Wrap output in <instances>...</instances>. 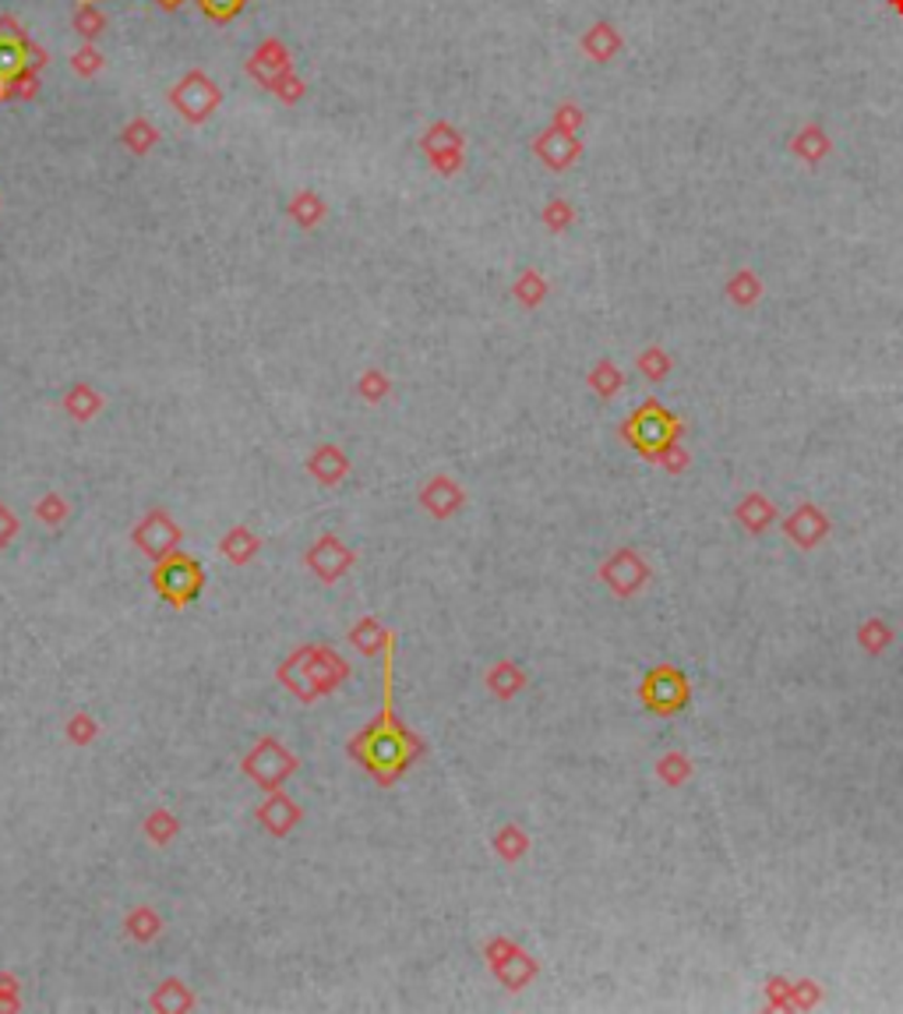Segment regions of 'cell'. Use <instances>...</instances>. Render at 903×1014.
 Segmentation results:
<instances>
[{
    "instance_id": "cell-7",
    "label": "cell",
    "mask_w": 903,
    "mask_h": 1014,
    "mask_svg": "<svg viewBox=\"0 0 903 1014\" xmlns=\"http://www.w3.org/2000/svg\"><path fill=\"white\" fill-rule=\"evenodd\" d=\"M202 8H205V14H213V19L226 22V19H233L240 8H244V0H202Z\"/></svg>"
},
{
    "instance_id": "cell-4",
    "label": "cell",
    "mask_w": 903,
    "mask_h": 1014,
    "mask_svg": "<svg viewBox=\"0 0 903 1014\" xmlns=\"http://www.w3.org/2000/svg\"><path fill=\"white\" fill-rule=\"evenodd\" d=\"M646 700H650V707L660 711V714L682 707L685 704V679L664 668V672H657L650 682H646Z\"/></svg>"
},
{
    "instance_id": "cell-1",
    "label": "cell",
    "mask_w": 903,
    "mask_h": 1014,
    "mask_svg": "<svg viewBox=\"0 0 903 1014\" xmlns=\"http://www.w3.org/2000/svg\"><path fill=\"white\" fill-rule=\"evenodd\" d=\"M350 753L382 785H393L420 753L417 736H410V728H402L393 714V651H385V704H382V714L371 728L360 732V739L350 742Z\"/></svg>"
},
{
    "instance_id": "cell-9",
    "label": "cell",
    "mask_w": 903,
    "mask_h": 1014,
    "mask_svg": "<svg viewBox=\"0 0 903 1014\" xmlns=\"http://www.w3.org/2000/svg\"><path fill=\"white\" fill-rule=\"evenodd\" d=\"M159 4H167V8H173V4H180V0H159Z\"/></svg>"
},
{
    "instance_id": "cell-2",
    "label": "cell",
    "mask_w": 903,
    "mask_h": 1014,
    "mask_svg": "<svg viewBox=\"0 0 903 1014\" xmlns=\"http://www.w3.org/2000/svg\"><path fill=\"white\" fill-rule=\"evenodd\" d=\"M153 584H156V590H159L167 601L188 605V601L198 598V590H202V584H205V573H202V565L194 562L191 556H170V559H162V562L156 565Z\"/></svg>"
},
{
    "instance_id": "cell-5",
    "label": "cell",
    "mask_w": 903,
    "mask_h": 1014,
    "mask_svg": "<svg viewBox=\"0 0 903 1014\" xmlns=\"http://www.w3.org/2000/svg\"><path fill=\"white\" fill-rule=\"evenodd\" d=\"M28 64V47L19 33H11V28H0V82H11L19 79Z\"/></svg>"
},
{
    "instance_id": "cell-6",
    "label": "cell",
    "mask_w": 903,
    "mask_h": 1014,
    "mask_svg": "<svg viewBox=\"0 0 903 1014\" xmlns=\"http://www.w3.org/2000/svg\"><path fill=\"white\" fill-rule=\"evenodd\" d=\"M262 816H265V827H273V831L282 834L297 820V810L286 799H276V802H268V807L262 810Z\"/></svg>"
},
{
    "instance_id": "cell-3",
    "label": "cell",
    "mask_w": 903,
    "mask_h": 1014,
    "mask_svg": "<svg viewBox=\"0 0 903 1014\" xmlns=\"http://www.w3.org/2000/svg\"><path fill=\"white\" fill-rule=\"evenodd\" d=\"M671 436H674V421L660 407H653V404L646 407V410H639L636 417H631V425H628V439L636 442L639 450H646V453H653V450H660V445H667Z\"/></svg>"
},
{
    "instance_id": "cell-8",
    "label": "cell",
    "mask_w": 903,
    "mask_h": 1014,
    "mask_svg": "<svg viewBox=\"0 0 903 1014\" xmlns=\"http://www.w3.org/2000/svg\"><path fill=\"white\" fill-rule=\"evenodd\" d=\"M14 527H19V524H14V520H11V516L4 513V505H0V545H4V541L11 538V534H14Z\"/></svg>"
}]
</instances>
